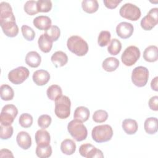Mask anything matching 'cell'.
Segmentation results:
<instances>
[{"instance_id": "cell-30", "label": "cell", "mask_w": 158, "mask_h": 158, "mask_svg": "<svg viewBox=\"0 0 158 158\" xmlns=\"http://www.w3.org/2000/svg\"><path fill=\"white\" fill-rule=\"evenodd\" d=\"M36 154L40 158H48L52 154V148L51 145L48 146H38L36 148Z\"/></svg>"}, {"instance_id": "cell-10", "label": "cell", "mask_w": 158, "mask_h": 158, "mask_svg": "<svg viewBox=\"0 0 158 158\" xmlns=\"http://www.w3.org/2000/svg\"><path fill=\"white\" fill-rule=\"evenodd\" d=\"M30 72L27 68L20 66L9 72L8 79L14 85H20L28 78Z\"/></svg>"}, {"instance_id": "cell-18", "label": "cell", "mask_w": 158, "mask_h": 158, "mask_svg": "<svg viewBox=\"0 0 158 158\" xmlns=\"http://www.w3.org/2000/svg\"><path fill=\"white\" fill-rule=\"evenodd\" d=\"M41 62V56L36 51H30L25 56V63L32 68L38 67Z\"/></svg>"}, {"instance_id": "cell-33", "label": "cell", "mask_w": 158, "mask_h": 158, "mask_svg": "<svg viewBox=\"0 0 158 158\" xmlns=\"http://www.w3.org/2000/svg\"><path fill=\"white\" fill-rule=\"evenodd\" d=\"M23 9L25 12L30 15H33L39 12L37 9V1L33 0L27 1L24 4Z\"/></svg>"}, {"instance_id": "cell-43", "label": "cell", "mask_w": 158, "mask_h": 158, "mask_svg": "<svg viewBox=\"0 0 158 158\" xmlns=\"http://www.w3.org/2000/svg\"><path fill=\"white\" fill-rule=\"evenodd\" d=\"M103 158L104 155L102 152L100 150L97 149L96 147L92 149L91 152L89 154L87 158Z\"/></svg>"}, {"instance_id": "cell-7", "label": "cell", "mask_w": 158, "mask_h": 158, "mask_svg": "<svg viewBox=\"0 0 158 158\" xmlns=\"http://www.w3.org/2000/svg\"><path fill=\"white\" fill-rule=\"evenodd\" d=\"M140 51L135 46H130L127 47L121 56L122 63L128 67L134 65L140 57Z\"/></svg>"}, {"instance_id": "cell-37", "label": "cell", "mask_w": 158, "mask_h": 158, "mask_svg": "<svg viewBox=\"0 0 158 158\" xmlns=\"http://www.w3.org/2000/svg\"><path fill=\"white\" fill-rule=\"evenodd\" d=\"M13 127L11 125H0V137L2 139H7L13 135Z\"/></svg>"}, {"instance_id": "cell-14", "label": "cell", "mask_w": 158, "mask_h": 158, "mask_svg": "<svg viewBox=\"0 0 158 158\" xmlns=\"http://www.w3.org/2000/svg\"><path fill=\"white\" fill-rule=\"evenodd\" d=\"M16 141L18 146L24 150L29 149L31 146V136L26 131H20L17 135Z\"/></svg>"}, {"instance_id": "cell-32", "label": "cell", "mask_w": 158, "mask_h": 158, "mask_svg": "<svg viewBox=\"0 0 158 158\" xmlns=\"http://www.w3.org/2000/svg\"><path fill=\"white\" fill-rule=\"evenodd\" d=\"M111 35L109 31L103 30L101 31L98 38V43L101 47H104L107 46L110 41Z\"/></svg>"}, {"instance_id": "cell-9", "label": "cell", "mask_w": 158, "mask_h": 158, "mask_svg": "<svg viewBox=\"0 0 158 158\" xmlns=\"http://www.w3.org/2000/svg\"><path fill=\"white\" fill-rule=\"evenodd\" d=\"M119 14L122 17L131 21L138 20L141 15L140 9L131 3H126L123 5L120 9Z\"/></svg>"}, {"instance_id": "cell-24", "label": "cell", "mask_w": 158, "mask_h": 158, "mask_svg": "<svg viewBox=\"0 0 158 158\" xmlns=\"http://www.w3.org/2000/svg\"><path fill=\"white\" fill-rule=\"evenodd\" d=\"M145 131L149 135H154L157 131V118L156 117H149L144 123Z\"/></svg>"}, {"instance_id": "cell-4", "label": "cell", "mask_w": 158, "mask_h": 158, "mask_svg": "<svg viewBox=\"0 0 158 158\" xmlns=\"http://www.w3.org/2000/svg\"><path fill=\"white\" fill-rule=\"evenodd\" d=\"M70 107L71 101L69 98L62 95L55 100V114L60 119L67 118L70 114Z\"/></svg>"}, {"instance_id": "cell-36", "label": "cell", "mask_w": 158, "mask_h": 158, "mask_svg": "<svg viewBox=\"0 0 158 158\" xmlns=\"http://www.w3.org/2000/svg\"><path fill=\"white\" fill-rule=\"evenodd\" d=\"M21 31L23 38L29 41H33L35 37V32L30 27L23 25L21 27Z\"/></svg>"}, {"instance_id": "cell-44", "label": "cell", "mask_w": 158, "mask_h": 158, "mask_svg": "<svg viewBox=\"0 0 158 158\" xmlns=\"http://www.w3.org/2000/svg\"><path fill=\"white\" fill-rule=\"evenodd\" d=\"M0 157H14L12 152L7 149H2L0 151Z\"/></svg>"}, {"instance_id": "cell-20", "label": "cell", "mask_w": 158, "mask_h": 158, "mask_svg": "<svg viewBox=\"0 0 158 158\" xmlns=\"http://www.w3.org/2000/svg\"><path fill=\"white\" fill-rule=\"evenodd\" d=\"M52 43L53 41H52L44 33L42 34L38 40L40 49L44 53L50 52L52 47Z\"/></svg>"}, {"instance_id": "cell-35", "label": "cell", "mask_w": 158, "mask_h": 158, "mask_svg": "<svg viewBox=\"0 0 158 158\" xmlns=\"http://www.w3.org/2000/svg\"><path fill=\"white\" fill-rule=\"evenodd\" d=\"M52 2L50 0L37 1V9L39 12H48L52 9Z\"/></svg>"}, {"instance_id": "cell-12", "label": "cell", "mask_w": 158, "mask_h": 158, "mask_svg": "<svg viewBox=\"0 0 158 158\" xmlns=\"http://www.w3.org/2000/svg\"><path fill=\"white\" fill-rule=\"evenodd\" d=\"M133 31L134 28L133 25L128 22H120L116 27V33L122 39L129 38L133 35Z\"/></svg>"}, {"instance_id": "cell-45", "label": "cell", "mask_w": 158, "mask_h": 158, "mask_svg": "<svg viewBox=\"0 0 158 158\" xmlns=\"http://www.w3.org/2000/svg\"><path fill=\"white\" fill-rule=\"evenodd\" d=\"M151 87L152 90H154L155 91H158V77H154L151 83Z\"/></svg>"}, {"instance_id": "cell-2", "label": "cell", "mask_w": 158, "mask_h": 158, "mask_svg": "<svg viewBox=\"0 0 158 158\" xmlns=\"http://www.w3.org/2000/svg\"><path fill=\"white\" fill-rule=\"evenodd\" d=\"M67 46L69 50L77 56H83L88 51V45L81 37L73 35L68 38Z\"/></svg>"}, {"instance_id": "cell-27", "label": "cell", "mask_w": 158, "mask_h": 158, "mask_svg": "<svg viewBox=\"0 0 158 158\" xmlns=\"http://www.w3.org/2000/svg\"><path fill=\"white\" fill-rule=\"evenodd\" d=\"M0 96L1 99L3 101H7L12 100L14 96L12 88L6 84L2 85L0 87Z\"/></svg>"}, {"instance_id": "cell-26", "label": "cell", "mask_w": 158, "mask_h": 158, "mask_svg": "<svg viewBox=\"0 0 158 158\" xmlns=\"http://www.w3.org/2000/svg\"><path fill=\"white\" fill-rule=\"evenodd\" d=\"M83 10L88 14L96 12L99 8V4L96 0H83L81 2Z\"/></svg>"}, {"instance_id": "cell-17", "label": "cell", "mask_w": 158, "mask_h": 158, "mask_svg": "<svg viewBox=\"0 0 158 158\" xmlns=\"http://www.w3.org/2000/svg\"><path fill=\"white\" fill-rule=\"evenodd\" d=\"M51 61L56 67L64 66L68 62V56L67 54L60 51H56L51 56Z\"/></svg>"}, {"instance_id": "cell-40", "label": "cell", "mask_w": 158, "mask_h": 158, "mask_svg": "<svg viewBox=\"0 0 158 158\" xmlns=\"http://www.w3.org/2000/svg\"><path fill=\"white\" fill-rule=\"evenodd\" d=\"M95 147L89 143H86L83 144L80 146L79 148V153L80 154L84 157H88L89 154L92 151L93 149H94Z\"/></svg>"}, {"instance_id": "cell-11", "label": "cell", "mask_w": 158, "mask_h": 158, "mask_svg": "<svg viewBox=\"0 0 158 158\" xmlns=\"http://www.w3.org/2000/svg\"><path fill=\"white\" fill-rule=\"evenodd\" d=\"M158 8H152L141 20L140 25L141 28L146 30H151L157 24L158 22Z\"/></svg>"}, {"instance_id": "cell-25", "label": "cell", "mask_w": 158, "mask_h": 158, "mask_svg": "<svg viewBox=\"0 0 158 158\" xmlns=\"http://www.w3.org/2000/svg\"><path fill=\"white\" fill-rule=\"evenodd\" d=\"M89 117V109L84 106H79L76 108L73 114L74 119L85 122L88 120Z\"/></svg>"}, {"instance_id": "cell-23", "label": "cell", "mask_w": 158, "mask_h": 158, "mask_svg": "<svg viewBox=\"0 0 158 158\" xmlns=\"http://www.w3.org/2000/svg\"><path fill=\"white\" fill-rule=\"evenodd\" d=\"M60 150L65 155H72L76 150L75 143L72 139H65L61 143Z\"/></svg>"}, {"instance_id": "cell-1", "label": "cell", "mask_w": 158, "mask_h": 158, "mask_svg": "<svg viewBox=\"0 0 158 158\" xmlns=\"http://www.w3.org/2000/svg\"><path fill=\"white\" fill-rule=\"evenodd\" d=\"M0 25L3 33L8 37L13 38L19 33V27L10 5L4 4L0 7Z\"/></svg>"}, {"instance_id": "cell-19", "label": "cell", "mask_w": 158, "mask_h": 158, "mask_svg": "<svg viewBox=\"0 0 158 158\" xmlns=\"http://www.w3.org/2000/svg\"><path fill=\"white\" fill-rule=\"evenodd\" d=\"M143 59L149 62H154L158 59L157 47L154 45L149 46L143 52Z\"/></svg>"}, {"instance_id": "cell-39", "label": "cell", "mask_w": 158, "mask_h": 158, "mask_svg": "<svg viewBox=\"0 0 158 158\" xmlns=\"http://www.w3.org/2000/svg\"><path fill=\"white\" fill-rule=\"evenodd\" d=\"M52 122L51 116L47 114H43L39 117L38 119V125L42 129H46L49 127Z\"/></svg>"}, {"instance_id": "cell-41", "label": "cell", "mask_w": 158, "mask_h": 158, "mask_svg": "<svg viewBox=\"0 0 158 158\" xmlns=\"http://www.w3.org/2000/svg\"><path fill=\"white\" fill-rule=\"evenodd\" d=\"M122 2V1L118 0H104L103 2L105 6L110 9H113L116 8L118 5Z\"/></svg>"}, {"instance_id": "cell-13", "label": "cell", "mask_w": 158, "mask_h": 158, "mask_svg": "<svg viewBox=\"0 0 158 158\" xmlns=\"http://www.w3.org/2000/svg\"><path fill=\"white\" fill-rule=\"evenodd\" d=\"M32 78L36 85L43 86L49 81L50 74L45 70H38L33 73Z\"/></svg>"}, {"instance_id": "cell-22", "label": "cell", "mask_w": 158, "mask_h": 158, "mask_svg": "<svg viewBox=\"0 0 158 158\" xmlns=\"http://www.w3.org/2000/svg\"><path fill=\"white\" fill-rule=\"evenodd\" d=\"M122 128L127 134L133 135L137 131L138 125L135 120L127 118L122 122Z\"/></svg>"}, {"instance_id": "cell-38", "label": "cell", "mask_w": 158, "mask_h": 158, "mask_svg": "<svg viewBox=\"0 0 158 158\" xmlns=\"http://www.w3.org/2000/svg\"><path fill=\"white\" fill-rule=\"evenodd\" d=\"M108 114L104 110H97L93 115V120L96 123H103L107 120Z\"/></svg>"}, {"instance_id": "cell-8", "label": "cell", "mask_w": 158, "mask_h": 158, "mask_svg": "<svg viewBox=\"0 0 158 158\" xmlns=\"http://www.w3.org/2000/svg\"><path fill=\"white\" fill-rule=\"evenodd\" d=\"M18 114V109L14 104H6L1 110L0 122L3 125H11Z\"/></svg>"}, {"instance_id": "cell-16", "label": "cell", "mask_w": 158, "mask_h": 158, "mask_svg": "<svg viewBox=\"0 0 158 158\" xmlns=\"http://www.w3.org/2000/svg\"><path fill=\"white\" fill-rule=\"evenodd\" d=\"M35 141L38 146H48L51 141L49 132L45 129L38 130L35 133Z\"/></svg>"}, {"instance_id": "cell-29", "label": "cell", "mask_w": 158, "mask_h": 158, "mask_svg": "<svg viewBox=\"0 0 158 158\" xmlns=\"http://www.w3.org/2000/svg\"><path fill=\"white\" fill-rule=\"evenodd\" d=\"M121 49H122L121 42L116 38H114L111 40L107 47L108 52L110 55L116 56L120 52Z\"/></svg>"}, {"instance_id": "cell-31", "label": "cell", "mask_w": 158, "mask_h": 158, "mask_svg": "<svg viewBox=\"0 0 158 158\" xmlns=\"http://www.w3.org/2000/svg\"><path fill=\"white\" fill-rule=\"evenodd\" d=\"M44 34L52 41H56L60 37V30L57 25H51V27L45 31Z\"/></svg>"}, {"instance_id": "cell-21", "label": "cell", "mask_w": 158, "mask_h": 158, "mask_svg": "<svg viewBox=\"0 0 158 158\" xmlns=\"http://www.w3.org/2000/svg\"><path fill=\"white\" fill-rule=\"evenodd\" d=\"M119 60L113 57H109L105 59L102 64L103 69L108 72H112L115 71L119 66Z\"/></svg>"}, {"instance_id": "cell-15", "label": "cell", "mask_w": 158, "mask_h": 158, "mask_svg": "<svg viewBox=\"0 0 158 158\" xmlns=\"http://www.w3.org/2000/svg\"><path fill=\"white\" fill-rule=\"evenodd\" d=\"M33 23L34 26L41 30L46 31L51 27V20L46 15H40L33 19Z\"/></svg>"}, {"instance_id": "cell-5", "label": "cell", "mask_w": 158, "mask_h": 158, "mask_svg": "<svg viewBox=\"0 0 158 158\" xmlns=\"http://www.w3.org/2000/svg\"><path fill=\"white\" fill-rule=\"evenodd\" d=\"M67 130L77 141L85 140L88 135L86 127L81 121L77 119H73L69 123Z\"/></svg>"}, {"instance_id": "cell-28", "label": "cell", "mask_w": 158, "mask_h": 158, "mask_svg": "<svg viewBox=\"0 0 158 158\" xmlns=\"http://www.w3.org/2000/svg\"><path fill=\"white\" fill-rule=\"evenodd\" d=\"M48 98L51 101H55L57 98L62 95V90L57 85H52L48 87L46 91Z\"/></svg>"}, {"instance_id": "cell-42", "label": "cell", "mask_w": 158, "mask_h": 158, "mask_svg": "<svg viewBox=\"0 0 158 158\" xmlns=\"http://www.w3.org/2000/svg\"><path fill=\"white\" fill-rule=\"evenodd\" d=\"M149 108L154 111L158 110V96H154L151 97L149 100Z\"/></svg>"}, {"instance_id": "cell-3", "label": "cell", "mask_w": 158, "mask_h": 158, "mask_svg": "<svg viewBox=\"0 0 158 158\" xmlns=\"http://www.w3.org/2000/svg\"><path fill=\"white\" fill-rule=\"evenodd\" d=\"M113 136L112 127L107 124L94 127L91 131L93 139L98 143L109 141Z\"/></svg>"}, {"instance_id": "cell-34", "label": "cell", "mask_w": 158, "mask_h": 158, "mask_svg": "<svg viewBox=\"0 0 158 158\" xmlns=\"http://www.w3.org/2000/svg\"><path fill=\"white\" fill-rule=\"evenodd\" d=\"M19 122L20 125L23 128H29L33 124V117L28 113H23L20 115Z\"/></svg>"}, {"instance_id": "cell-6", "label": "cell", "mask_w": 158, "mask_h": 158, "mask_svg": "<svg viewBox=\"0 0 158 158\" xmlns=\"http://www.w3.org/2000/svg\"><path fill=\"white\" fill-rule=\"evenodd\" d=\"M131 81L133 83L138 87L144 86L148 81V69L143 66L135 67L131 73Z\"/></svg>"}]
</instances>
